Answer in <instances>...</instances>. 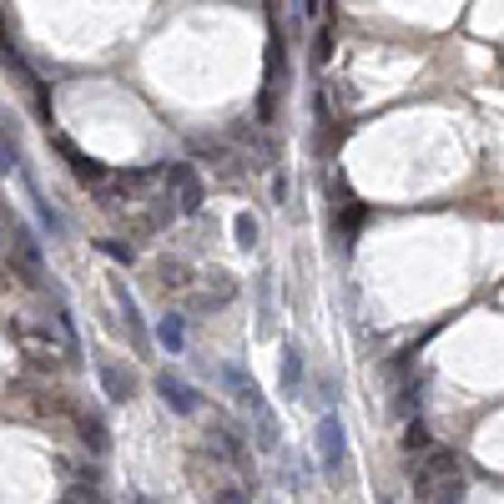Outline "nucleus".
Returning <instances> with one entry per match:
<instances>
[{
    "label": "nucleus",
    "instance_id": "nucleus-1",
    "mask_svg": "<svg viewBox=\"0 0 504 504\" xmlns=\"http://www.w3.org/2000/svg\"><path fill=\"white\" fill-rule=\"evenodd\" d=\"M223 384L237 394V404L247 409V419H252V439H258V449H268V454H278L282 449V429H278V414L268 409V399H262V388L247 378L242 364H227L223 368Z\"/></svg>",
    "mask_w": 504,
    "mask_h": 504
},
{
    "label": "nucleus",
    "instance_id": "nucleus-2",
    "mask_svg": "<svg viewBox=\"0 0 504 504\" xmlns=\"http://www.w3.org/2000/svg\"><path fill=\"white\" fill-rule=\"evenodd\" d=\"M5 252H11V272L25 282V288H41L46 282V262H41V247H35V233L5 212Z\"/></svg>",
    "mask_w": 504,
    "mask_h": 504
},
{
    "label": "nucleus",
    "instance_id": "nucleus-3",
    "mask_svg": "<svg viewBox=\"0 0 504 504\" xmlns=\"http://www.w3.org/2000/svg\"><path fill=\"white\" fill-rule=\"evenodd\" d=\"M449 480H459V454L454 449H429V459L414 470V499L434 504V494L444 490Z\"/></svg>",
    "mask_w": 504,
    "mask_h": 504
},
{
    "label": "nucleus",
    "instance_id": "nucleus-4",
    "mask_svg": "<svg viewBox=\"0 0 504 504\" xmlns=\"http://www.w3.org/2000/svg\"><path fill=\"white\" fill-rule=\"evenodd\" d=\"M318 464H323L328 480H343V470H348V434H343L338 414L318 419Z\"/></svg>",
    "mask_w": 504,
    "mask_h": 504
},
{
    "label": "nucleus",
    "instance_id": "nucleus-5",
    "mask_svg": "<svg viewBox=\"0 0 504 504\" xmlns=\"http://www.w3.org/2000/svg\"><path fill=\"white\" fill-rule=\"evenodd\" d=\"M166 187H172V202H176L182 217L202 212V202H207V187H202V176L192 172V162H172V166H166Z\"/></svg>",
    "mask_w": 504,
    "mask_h": 504
},
{
    "label": "nucleus",
    "instance_id": "nucleus-6",
    "mask_svg": "<svg viewBox=\"0 0 504 504\" xmlns=\"http://www.w3.org/2000/svg\"><path fill=\"white\" fill-rule=\"evenodd\" d=\"M56 152H61V162H66L71 172H76V182H81V187H101L106 176H111L101 162H91V157H86L71 137H56Z\"/></svg>",
    "mask_w": 504,
    "mask_h": 504
},
{
    "label": "nucleus",
    "instance_id": "nucleus-7",
    "mask_svg": "<svg viewBox=\"0 0 504 504\" xmlns=\"http://www.w3.org/2000/svg\"><path fill=\"white\" fill-rule=\"evenodd\" d=\"M111 298H117V308H121V328L131 333V343H137V348H147V343H152V333H147V318H141L137 298H131V288L121 278H111Z\"/></svg>",
    "mask_w": 504,
    "mask_h": 504
},
{
    "label": "nucleus",
    "instance_id": "nucleus-8",
    "mask_svg": "<svg viewBox=\"0 0 504 504\" xmlns=\"http://www.w3.org/2000/svg\"><path fill=\"white\" fill-rule=\"evenodd\" d=\"M96 378H101V394L111 404H127L131 394H137V378H131V368H121L117 358H96Z\"/></svg>",
    "mask_w": 504,
    "mask_h": 504
},
{
    "label": "nucleus",
    "instance_id": "nucleus-9",
    "mask_svg": "<svg viewBox=\"0 0 504 504\" xmlns=\"http://www.w3.org/2000/svg\"><path fill=\"white\" fill-rule=\"evenodd\" d=\"M157 394H162V404H166L172 414H197V409H202L197 388H192V384H182L176 374H157Z\"/></svg>",
    "mask_w": 504,
    "mask_h": 504
},
{
    "label": "nucleus",
    "instance_id": "nucleus-10",
    "mask_svg": "<svg viewBox=\"0 0 504 504\" xmlns=\"http://www.w3.org/2000/svg\"><path fill=\"white\" fill-rule=\"evenodd\" d=\"M76 434H81V444L91 449L96 459L111 449V434H106V423H101V414H76Z\"/></svg>",
    "mask_w": 504,
    "mask_h": 504
},
{
    "label": "nucleus",
    "instance_id": "nucleus-11",
    "mask_svg": "<svg viewBox=\"0 0 504 504\" xmlns=\"http://www.w3.org/2000/svg\"><path fill=\"white\" fill-rule=\"evenodd\" d=\"M282 394L288 399H298L303 394V353H298V343H282Z\"/></svg>",
    "mask_w": 504,
    "mask_h": 504
},
{
    "label": "nucleus",
    "instance_id": "nucleus-12",
    "mask_svg": "<svg viewBox=\"0 0 504 504\" xmlns=\"http://www.w3.org/2000/svg\"><path fill=\"white\" fill-rule=\"evenodd\" d=\"M212 439H217V449H223V454L233 459L237 470H247V439H242V429H237V423H227V419H223Z\"/></svg>",
    "mask_w": 504,
    "mask_h": 504
},
{
    "label": "nucleus",
    "instance_id": "nucleus-13",
    "mask_svg": "<svg viewBox=\"0 0 504 504\" xmlns=\"http://www.w3.org/2000/svg\"><path fill=\"white\" fill-rule=\"evenodd\" d=\"M157 343H162V353H182L187 348V318L166 313L162 323H157Z\"/></svg>",
    "mask_w": 504,
    "mask_h": 504
},
{
    "label": "nucleus",
    "instance_id": "nucleus-14",
    "mask_svg": "<svg viewBox=\"0 0 504 504\" xmlns=\"http://www.w3.org/2000/svg\"><path fill=\"white\" fill-rule=\"evenodd\" d=\"M258 293H262L258 333H262V338H272V333H278V313H272V278H268V272H262V278H258Z\"/></svg>",
    "mask_w": 504,
    "mask_h": 504
},
{
    "label": "nucleus",
    "instance_id": "nucleus-15",
    "mask_svg": "<svg viewBox=\"0 0 504 504\" xmlns=\"http://www.w3.org/2000/svg\"><path fill=\"white\" fill-rule=\"evenodd\" d=\"M31 207H35V217H41V227H46L51 237H66V217H61V212L41 197V192H31Z\"/></svg>",
    "mask_w": 504,
    "mask_h": 504
},
{
    "label": "nucleus",
    "instance_id": "nucleus-16",
    "mask_svg": "<svg viewBox=\"0 0 504 504\" xmlns=\"http://www.w3.org/2000/svg\"><path fill=\"white\" fill-rule=\"evenodd\" d=\"M0 166L11 172V166H21V137H15L11 117H5V127H0Z\"/></svg>",
    "mask_w": 504,
    "mask_h": 504
},
{
    "label": "nucleus",
    "instance_id": "nucleus-17",
    "mask_svg": "<svg viewBox=\"0 0 504 504\" xmlns=\"http://www.w3.org/2000/svg\"><path fill=\"white\" fill-rule=\"evenodd\" d=\"M429 449H434L429 429H423L419 419H409V429H404V454H429Z\"/></svg>",
    "mask_w": 504,
    "mask_h": 504
},
{
    "label": "nucleus",
    "instance_id": "nucleus-18",
    "mask_svg": "<svg viewBox=\"0 0 504 504\" xmlns=\"http://www.w3.org/2000/svg\"><path fill=\"white\" fill-rule=\"evenodd\" d=\"M233 233H237V247H247V252H252V247H258V217H252V212H237Z\"/></svg>",
    "mask_w": 504,
    "mask_h": 504
},
{
    "label": "nucleus",
    "instance_id": "nucleus-19",
    "mask_svg": "<svg viewBox=\"0 0 504 504\" xmlns=\"http://www.w3.org/2000/svg\"><path fill=\"white\" fill-rule=\"evenodd\" d=\"M333 61V25H318L313 31V66H328Z\"/></svg>",
    "mask_w": 504,
    "mask_h": 504
},
{
    "label": "nucleus",
    "instance_id": "nucleus-20",
    "mask_svg": "<svg viewBox=\"0 0 504 504\" xmlns=\"http://www.w3.org/2000/svg\"><path fill=\"white\" fill-rule=\"evenodd\" d=\"M368 223V207H358V202H353L348 212H343V223H338V233H343V242H353V237H358V227Z\"/></svg>",
    "mask_w": 504,
    "mask_h": 504
},
{
    "label": "nucleus",
    "instance_id": "nucleus-21",
    "mask_svg": "<svg viewBox=\"0 0 504 504\" xmlns=\"http://www.w3.org/2000/svg\"><path fill=\"white\" fill-rule=\"evenodd\" d=\"M282 81V41L272 35L268 41V86H278Z\"/></svg>",
    "mask_w": 504,
    "mask_h": 504
},
{
    "label": "nucleus",
    "instance_id": "nucleus-22",
    "mask_svg": "<svg viewBox=\"0 0 504 504\" xmlns=\"http://www.w3.org/2000/svg\"><path fill=\"white\" fill-rule=\"evenodd\" d=\"M414 409H419V384H409V378H404V384H399V414L409 419Z\"/></svg>",
    "mask_w": 504,
    "mask_h": 504
},
{
    "label": "nucleus",
    "instance_id": "nucleus-23",
    "mask_svg": "<svg viewBox=\"0 0 504 504\" xmlns=\"http://www.w3.org/2000/svg\"><path fill=\"white\" fill-rule=\"evenodd\" d=\"M101 252H111L117 262H137V247H127V242H101Z\"/></svg>",
    "mask_w": 504,
    "mask_h": 504
},
{
    "label": "nucleus",
    "instance_id": "nucleus-24",
    "mask_svg": "<svg viewBox=\"0 0 504 504\" xmlns=\"http://www.w3.org/2000/svg\"><path fill=\"white\" fill-rule=\"evenodd\" d=\"M258 121H272V86L258 91Z\"/></svg>",
    "mask_w": 504,
    "mask_h": 504
},
{
    "label": "nucleus",
    "instance_id": "nucleus-25",
    "mask_svg": "<svg viewBox=\"0 0 504 504\" xmlns=\"http://www.w3.org/2000/svg\"><path fill=\"white\" fill-rule=\"evenodd\" d=\"M217 504H247L242 490H217Z\"/></svg>",
    "mask_w": 504,
    "mask_h": 504
},
{
    "label": "nucleus",
    "instance_id": "nucleus-26",
    "mask_svg": "<svg viewBox=\"0 0 504 504\" xmlns=\"http://www.w3.org/2000/svg\"><path fill=\"white\" fill-rule=\"evenodd\" d=\"M303 11H308V15H318V11H323V0H303Z\"/></svg>",
    "mask_w": 504,
    "mask_h": 504
},
{
    "label": "nucleus",
    "instance_id": "nucleus-27",
    "mask_svg": "<svg viewBox=\"0 0 504 504\" xmlns=\"http://www.w3.org/2000/svg\"><path fill=\"white\" fill-rule=\"evenodd\" d=\"M131 504H157V499H152V494H137V499H131Z\"/></svg>",
    "mask_w": 504,
    "mask_h": 504
}]
</instances>
